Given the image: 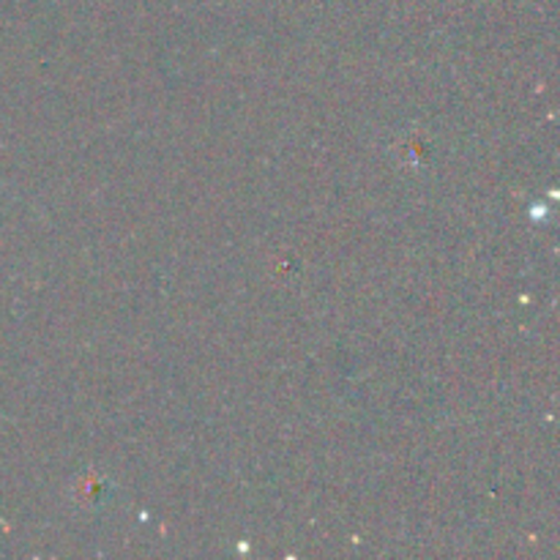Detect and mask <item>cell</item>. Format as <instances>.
<instances>
[{"label":"cell","instance_id":"1","mask_svg":"<svg viewBox=\"0 0 560 560\" xmlns=\"http://www.w3.org/2000/svg\"><path fill=\"white\" fill-rule=\"evenodd\" d=\"M107 498V481L96 474H85L82 479H77L74 487V501L82 509H98Z\"/></svg>","mask_w":560,"mask_h":560}]
</instances>
